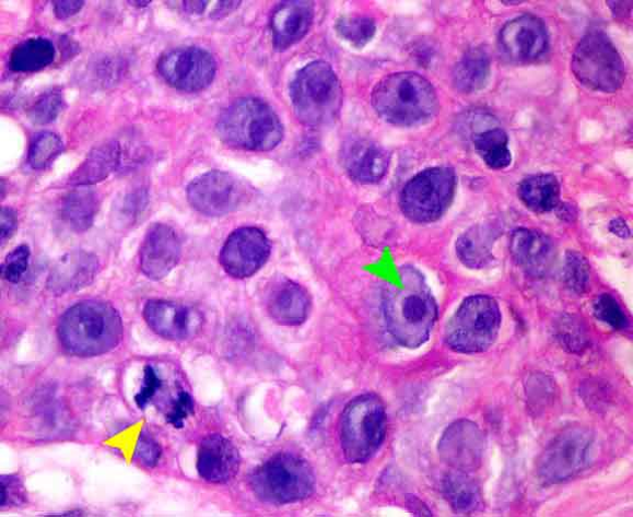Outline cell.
Wrapping results in <instances>:
<instances>
[{
    "label": "cell",
    "mask_w": 633,
    "mask_h": 517,
    "mask_svg": "<svg viewBox=\"0 0 633 517\" xmlns=\"http://www.w3.org/2000/svg\"><path fill=\"white\" fill-rule=\"evenodd\" d=\"M383 309L388 331L408 349L429 340L438 315L429 285L412 268L402 269L399 283L386 291Z\"/></svg>",
    "instance_id": "6da1fadb"
},
{
    "label": "cell",
    "mask_w": 633,
    "mask_h": 517,
    "mask_svg": "<svg viewBox=\"0 0 633 517\" xmlns=\"http://www.w3.org/2000/svg\"><path fill=\"white\" fill-rule=\"evenodd\" d=\"M63 349L78 357H96L115 350L124 336L119 313L110 304L84 301L68 309L58 326Z\"/></svg>",
    "instance_id": "7a4b0ae2"
},
{
    "label": "cell",
    "mask_w": 633,
    "mask_h": 517,
    "mask_svg": "<svg viewBox=\"0 0 633 517\" xmlns=\"http://www.w3.org/2000/svg\"><path fill=\"white\" fill-rule=\"evenodd\" d=\"M371 101L380 118L402 127L431 120L439 107L434 85L424 77L411 72L384 78L373 90Z\"/></svg>",
    "instance_id": "3957f363"
},
{
    "label": "cell",
    "mask_w": 633,
    "mask_h": 517,
    "mask_svg": "<svg viewBox=\"0 0 633 517\" xmlns=\"http://www.w3.org/2000/svg\"><path fill=\"white\" fill-rule=\"evenodd\" d=\"M220 138L228 145L248 151H270L283 139V125L265 101L242 98L221 115L218 122Z\"/></svg>",
    "instance_id": "277c9868"
},
{
    "label": "cell",
    "mask_w": 633,
    "mask_h": 517,
    "mask_svg": "<svg viewBox=\"0 0 633 517\" xmlns=\"http://www.w3.org/2000/svg\"><path fill=\"white\" fill-rule=\"evenodd\" d=\"M291 99L295 114L303 124L321 127L339 116L343 91L331 66L316 61L307 64L294 78Z\"/></svg>",
    "instance_id": "5b68a950"
},
{
    "label": "cell",
    "mask_w": 633,
    "mask_h": 517,
    "mask_svg": "<svg viewBox=\"0 0 633 517\" xmlns=\"http://www.w3.org/2000/svg\"><path fill=\"white\" fill-rule=\"evenodd\" d=\"M316 479L310 465L293 454H279L260 467L251 478L255 494L263 502L284 505L309 497Z\"/></svg>",
    "instance_id": "8992f818"
},
{
    "label": "cell",
    "mask_w": 633,
    "mask_h": 517,
    "mask_svg": "<svg viewBox=\"0 0 633 517\" xmlns=\"http://www.w3.org/2000/svg\"><path fill=\"white\" fill-rule=\"evenodd\" d=\"M387 419L383 402L374 395L352 400L340 421V442L349 462L360 463L371 459L386 437Z\"/></svg>",
    "instance_id": "52a82bcc"
},
{
    "label": "cell",
    "mask_w": 633,
    "mask_h": 517,
    "mask_svg": "<svg viewBox=\"0 0 633 517\" xmlns=\"http://www.w3.org/2000/svg\"><path fill=\"white\" fill-rule=\"evenodd\" d=\"M501 324V309L493 297L470 296L448 322L446 342L460 354L484 353L495 342Z\"/></svg>",
    "instance_id": "ba28073f"
},
{
    "label": "cell",
    "mask_w": 633,
    "mask_h": 517,
    "mask_svg": "<svg viewBox=\"0 0 633 517\" xmlns=\"http://www.w3.org/2000/svg\"><path fill=\"white\" fill-rule=\"evenodd\" d=\"M571 69L575 79L591 91L617 92L625 79L623 61L608 36L587 34L576 46Z\"/></svg>",
    "instance_id": "9c48e42d"
},
{
    "label": "cell",
    "mask_w": 633,
    "mask_h": 517,
    "mask_svg": "<svg viewBox=\"0 0 633 517\" xmlns=\"http://www.w3.org/2000/svg\"><path fill=\"white\" fill-rule=\"evenodd\" d=\"M456 187V172L452 167L422 171L405 186L400 196L401 211L414 223L436 222L449 209Z\"/></svg>",
    "instance_id": "30bf717a"
},
{
    "label": "cell",
    "mask_w": 633,
    "mask_h": 517,
    "mask_svg": "<svg viewBox=\"0 0 633 517\" xmlns=\"http://www.w3.org/2000/svg\"><path fill=\"white\" fill-rule=\"evenodd\" d=\"M594 446L593 433L581 426L562 431L539 458L537 472L547 484L574 478L589 463Z\"/></svg>",
    "instance_id": "8fae6325"
},
{
    "label": "cell",
    "mask_w": 633,
    "mask_h": 517,
    "mask_svg": "<svg viewBox=\"0 0 633 517\" xmlns=\"http://www.w3.org/2000/svg\"><path fill=\"white\" fill-rule=\"evenodd\" d=\"M157 72L171 87L195 93L213 83L218 63L214 56L202 48L181 47L162 55Z\"/></svg>",
    "instance_id": "7c38bea8"
},
{
    "label": "cell",
    "mask_w": 633,
    "mask_h": 517,
    "mask_svg": "<svg viewBox=\"0 0 633 517\" xmlns=\"http://www.w3.org/2000/svg\"><path fill=\"white\" fill-rule=\"evenodd\" d=\"M247 199L245 185L227 172L210 171L187 188L191 208L206 216H224L238 210Z\"/></svg>",
    "instance_id": "4fadbf2b"
},
{
    "label": "cell",
    "mask_w": 633,
    "mask_h": 517,
    "mask_svg": "<svg viewBox=\"0 0 633 517\" xmlns=\"http://www.w3.org/2000/svg\"><path fill=\"white\" fill-rule=\"evenodd\" d=\"M271 244L267 235L256 227L234 232L226 240L220 261L233 278L246 279L256 274L269 260Z\"/></svg>",
    "instance_id": "5bb4252c"
},
{
    "label": "cell",
    "mask_w": 633,
    "mask_h": 517,
    "mask_svg": "<svg viewBox=\"0 0 633 517\" xmlns=\"http://www.w3.org/2000/svg\"><path fill=\"white\" fill-rule=\"evenodd\" d=\"M549 46L547 27L534 15L509 21L500 33V47L515 63L527 64L542 59L548 54Z\"/></svg>",
    "instance_id": "9a60e30c"
},
{
    "label": "cell",
    "mask_w": 633,
    "mask_h": 517,
    "mask_svg": "<svg viewBox=\"0 0 633 517\" xmlns=\"http://www.w3.org/2000/svg\"><path fill=\"white\" fill-rule=\"evenodd\" d=\"M487 447L484 433L473 422L461 420L450 425L439 442L442 458L455 470L471 473L483 461Z\"/></svg>",
    "instance_id": "2e32d148"
},
{
    "label": "cell",
    "mask_w": 633,
    "mask_h": 517,
    "mask_svg": "<svg viewBox=\"0 0 633 517\" xmlns=\"http://www.w3.org/2000/svg\"><path fill=\"white\" fill-rule=\"evenodd\" d=\"M181 243L176 231L166 224L151 226L140 249V267L151 280H162L179 262Z\"/></svg>",
    "instance_id": "e0dca14e"
},
{
    "label": "cell",
    "mask_w": 633,
    "mask_h": 517,
    "mask_svg": "<svg viewBox=\"0 0 633 517\" xmlns=\"http://www.w3.org/2000/svg\"><path fill=\"white\" fill-rule=\"evenodd\" d=\"M143 317L155 333L168 340L188 339L201 325L199 312L191 306L172 301L148 302Z\"/></svg>",
    "instance_id": "ac0fdd59"
},
{
    "label": "cell",
    "mask_w": 633,
    "mask_h": 517,
    "mask_svg": "<svg viewBox=\"0 0 633 517\" xmlns=\"http://www.w3.org/2000/svg\"><path fill=\"white\" fill-rule=\"evenodd\" d=\"M242 457L237 447L222 435L209 436L200 445L199 475L210 483H227L239 472Z\"/></svg>",
    "instance_id": "d6986e66"
},
{
    "label": "cell",
    "mask_w": 633,
    "mask_h": 517,
    "mask_svg": "<svg viewBox=\"0 0 633 517\" xmlns=\"http://www.w3.org/2000/svg\"><path fill=\"white\" fill-rule=\"evenodd\" d=\"M98 270L99 261L96 256L84 250L73 251L52 268L48 289L57 295L79 291L93 282Z\"/></svg>",
    "instance_id": "ffe728a7"
},
{
    "label": "cell",
    "mask_w": 633,
    "mask_h": 517,
    "mask_svg": "<svg viewBox=\"0 0 633 517\" xmlns=\"http://www.w3.org/2000/svg\"><path fill=\"white\" fill-rule=\"evenodd\" d=\"M343 164L352 179L361 184H376L387 174L388 153L366 140L352 141L343 150Z\"/></svg>",
    "instance_id": "44dd1931"
},
{
    "label": "cell",
    "mask_w": 633,
    "mask_h": 517,
    "mask_svg": "<svg viewBox=\"0 0 633 517\" xmlns=\"http://www.w3.org/2000/svg\"><path fill=\"white\" fill-rule=\"evenodd\" d=\"M314 21V8L307 2H285L274 11L271 20L273 43L283 51L301 42Z\"/></svg>",
    "instance_id": "7402d4cb"
},
{
    "label": "cell",
    "mask_w": 633,
    "mask_h": 517,
    "mask_svg": "<svg viewBox=\"0 0 633 517\" xmlns=\"http://www.w3.org/2000/svg\"><path fill=\"white\" fill-rule=\"evenodd\" d=\"M509 249L517 265L532 275L546 273L553 256L552 242L541 232L528 228L513 233Z\"/></svg>",
    "instance_id": "603a6c76"
},
{
    "label": "cell",
    "mask_w": 633,
    "mask_h": 517,
    "mask_svg": "<svg viewBox=\"0 0 633 517\" xmlns=\"http://www.w3.org/2000/svg\"><path fill=\"white\" fill-rule=\"evenodd\" d=\"M268 310L278 324L298 326L309 315V295L305 289L294 282H281L272 289L269 295Z\"/></svg>",
    "instance_id": "cb8c5ba5"
},
{
    "label": "cell",
    "mask_w": 633,
    "mask_h": 517,
    "mask_svg": "<svg viewBox=\"0 0 633 517\" xmlns=\"http://www.w3.org/2000/svg\"><path fill=\"white\" fill-rule=\"evenodd\" d=\"M121 145L110 141L95 148L70 178L74 187H91L109 178L120 166Z\"/></svg>",
    "instance_id": "d4e9b609"
},
{
    "label": "cell",
    "mask_w": 633,
    "mask_h": 517,
    "mask_svg": "<svg viewBox=\"0 0 633 517\" xmlns=\"http://www.w3.org/2000/svg\"><path fill=\"white\" fill-rule=\"evenodd\" d=\"M497 235L499 231L491 224L474 226L458 240V257L469 268L487 267L493 259L492 249Z\"/></svg>",
    "instance_id": "484cf974"
},
{
    "label": "cell",
    "mask_w": 633,
    "mask_h": 517,
    "mask_svg": "<svg viewBox=\"0 0 633 517\" xmlns=\"http://www.w3.org/2000/svg\"><path fill=\"white\" fill-rule=\"evenodd\" d=\"M491 74V60L482 48L470 49L457 63L453 79L455 87L465 94L482 90Z\"/></svg>",
    "instance_id": "4316f807"
},
{
    "label": "cell",
    "mask_w": 633,
    "mask_h": 517,
    "mask_svg": "<svg viewBox=\"0 0 633 517\" xmlns=\"http://www.w3.org/2000/svg\"><path fill=\"white\" fill-rule=\"evenodd\" d=\"M57 51L51 40L43 37L31 38L14 48L10 57V68L15 73H34L51 66Z\"/></svg>",
    "instance_id": "83f0119b"
},
{
    "label": "cell",
    "mask_w": 633,
    "mask_h": 517,
    "mask_svg": "<svg viewBox=\"0 0 633 517\" xmlns=\"http://www.w3.org/2000/svg\"><path fill=\"white\" fill-rule=\"evenodd\" d=\"M99 210L97 195L89 189H78L69 193L62 201L60 214L62 221L74 232L89 231Z\"/></svg>",
    "instance_id": "f1b7e54d"
},
{
    "label": "cell",
    "mask_w": 633,
    "mask_h": 517,
    "mask_svg": "<svg viewBox=\"0 0 633 517\" xmlns=\"http://www.w3.org/2000/svg\"><path fill=\"white\" fill-rule=\"evenodd\" d=\"M518 196L529 210L536 213H547L559 205L561 189L555 177L538 175L520 184Z\"/></svg>",
    "instance_id": "f546056e"
},
{
    "label": "cell",
    "mask_w": 633,
    "mask_h": 517,
    "mask_svg": "<svg viewBox=\"0 0 633 517\" xmlns=\"http://www.w3.org/2000/svg\"><path fill=\"white\" fill-rule=\"evenodd\" d=\"M445 495L453 508L462 514L477 510L482 504L481 491L469 473L455 470L444 483Z\"/></svg>",
    "instance_id": "4dcf8cb0"
},
{
    "label": "cell",
    "mask_w": 633,
    "mask_h": 517,
    "mask_svg": "<svg viewBox=\"0 0 633 517\" xmlns=\"http://www.w3.org/2000/svg\"><path fill=\"white\" fill-rule=\"evenodd\" d=\"M508 143L507 133L500 128L483 131L474 137L479 154L493 169H504L511 165L512 152Z\"/></svg>",
    "instance_id": "1f68e13d"
},
{
    "label": "cell",
    "mask_w": 633,
    "mask_h": 517,
    "mask_svg": "<svg viewBox=\"0 0 633 517\" xmlns=\"http://www.w3.org/2000/svg\"><path fill=\"white\" fill-rule=\"evenodd\" d=\"M62 138L52 132L44 131L33 140L28 154V162L34 169L47 168L62 152Z\"/></svg>",
    "instance_id": "d6a6232c"
},
{
    "label": "cell",
    "mask_w": 633,
    "mask_h": 517,
    "mask_svg": "<svg viewBox=\"0 0 633 517\" xmlns=\"http://www.w3.org/2000/svg\"><path fill=\"white\" fill-rule=\"evenodd\" d=\"M336 30L350 45L363 48L374 37L376 25L370 17H344L337 23Z\"/></svg>",
    "instance_id": "836d02e7"
},
{
    "label": "cell",
    "mask_w": 633,
    "mask_h": 517,
    "mask_svg": "<svg viewBox=\"0 0 633 517\" xmlns=\"http://www.w3.org/2000/svg\"><path fill=\"white\" fill-rule=\"evenodd\" d=\"M66 107L61 90L54 89L44 93L32 106L30 117L35 124L47 125L55 121Z\"/></svg>",
    "instance_id": "e575fe53"
},
{
    "label": "cell",
    "mask_w": 633,
    "mask_h": 517,
    "mask_svg": "<svg viewBox=\"0 0 633 517\" xmlns=\"http://www.w3.org/2000/svg\"><path fill=\"white\" fill-rule=\"evenodd\" d=\"M562 346L572 353H581L587 346V334L578 319L562 317L555 328Z\"/></svg>",
    "instance_id": "d590c367"
},
{
    "label": "cell",
    "mask_w": 633,
    "mask_h": 517,
    "mask_svg": "<svg viewBox=\"0 0 633 517\" xmlns=\"http://www.w3.org/2000/svg\"><path fill=\"white\" fill-rule=\"evenodd\" d=\"M564 280L575 293H584L589 283V266L579 254L568 252L565 260Z\"/></svg>",
    "instance_id": "8d00e7d4"
},
{
    "label": "cell",
    "mask_w": 633,
    "mask_h": 517,
    "mask_svg": "<svg viewBox=\"0 0 633 517\" xmlns=\"http://www.w3.org/2000/svg\"><path fill=\"white\" fill-rule=\"evenodd\" d=\"M594 314L602 322L613 329L628 327V318L618 302L610 294H601L594 302Z\"/></svg>",
    "instance_id": "74e56055"
},
{
    "label": "cell",
    "mask_w": 633,
    "mask_h": 517,
    "mask_svg": "<svg viewBox=\"0 0 633 517\" xmlns=\"http://www.w3.org/2000/svg\"><path fill=\"white\" fill-rule=\"evenodd\" d=\"M31 249L23 245L12 251L2 266L3 278L11 283H19L28 270Z\"/></svg>",
    "instance_id": "f35d334b"
},
{
    "label": "cell",
    "mask_w": 633,
    "mask_h": 517,
    "mask_svg": "<svg viewBox=\"0 0 633 517\" xmlns=\"http://www.w3.org/2000/svg\"><path fill=\"white\" fill-rule=\"evenodd\" d=\"M162 387V380L152 366L144 369L143 386L136 396V403L140 409H144Z\"/></svg>",
    "instance_id": "ab89813d"
},
{
    "label": "cell",
    "mask_w": 633,
    "mask_h": 517,
    "mask_svg": "<svg viewBox=\"0 0 633 517\" xmlns=\"http://www.w3.org/2000/svg\"><path fill=\"white\" fill-rule=\"evenodd\" d=\"M161 456L157 443L149 435L142 434L137 445L136 459L145 467H154Z\"/></svg>",
    "instance_id": "60d3db41"
},
{
    "label": "cell",
    "mask_w": 633,
    "mask_h": 517,
    "mask_svg": "<svg viewBox=\"0 0 633 517\" xmlns=\"http://www.w3.org/2000/svg\"><path fill=\"white\" fill-rule=\"evenodd\" d=\"M194 412L192 398L187 392H179L172 411L166 415V420L174 427H183L184 421Z\"/></svg>",
    "instance_id": "b9f144b4"
},
{
    "label": "cell",
    "mask_w": 633,
    "mask_h": 517,
    "mask_svg": "<svg viewBox=\"0 0 633 517\" xmlns=\"http://www.w3.org/2000/svg\"><path fill=\"white\" fill-rule=\"evenodd\" d=\"M25 498L24 486L15 477L2 478V506L20 504Z\"/></svg>",
    "instance_id": "7bdbcfd3"
},
{
    "label": "cell",
    "mask_w": 633,
    "mask_h": 517,
    "mask_svg": "<svg viewBox=\"0 0 633 517\" xmlns=\"http://www.w3.org/2000/svg\"><path fill=\"white\" fill-rule=\"evenodd\" d=\"M85 2H79V0H59V2H54V9L56 16L61 20H68L78 13L84 8Z\"/></svg>",
    "instance_id": "ee69618b"
},
{
    "label": "cell",
    "mask_w": 633,
    "mask_h": 517,
    "mask_svg": "<svg viewBox=\"0 0 633 517\" xmlns=\"http://www.w3.org/2000/svg\"><path fill=\"white\" fill-rule=\"evenodd\" d=\"M17 214L14 210L10 208H3L2 210V222H0V226H2V231H0V235H2V243L4 244L14 233L17 227Z\"/></svg>",
    "instance_id": "f6af8a7d"
},
{
    "label": "cell",
    "mask_w": 633,
    "mask_h": 517,
    "mask_svg": "<svg viewBox=\"0 0 633 517\" xmlns=\"http://www.w3.org/2000/svg\"><path fill=\"white\" fill-rule=\"evenodd\" d=\"M610 231L622 238H626L630 236V230L626 224L621 220H614L610 223Z\"/></svg>",
    "instance_id": "bcb514c9"
},
{
    "label": "cell",
    "mask_w": 633,
    "mask_h": 517,
    "mask_svg": "<svg viewBox=\"0 0 633 517\" xmlns=\"http://www.w3.org/2000/svg\"><path fill=\"white\" fill-rule=\"evenodd\" d=\"M208 2H185L184 9L189 14H200L207 8Z\"/></svg>",
    "instance_id": "7dc6e473"
},
{
    "label": "cell",
    "mask_w": 633,
    "mask_h": 517,
    "mask_svg": "<svg viewBox=\"0 0 633 517\" xmlns=\"http://www.w3.org/2000/svg\"><path fill=\"white\" fill-rule=\"evenodd\" d=\"M138 198H139V196L134 197L133 205L140 202V201H139V202L136 201ZM142 200H143V199H142ZM142 200H141V201H142ZM127 203H128L129 205H131L130 199H128ZM141 208H142V207H141ZM137 210H140V207H132V213H133V215L136 214V211H137ZM134 216H136V215H134Z\"/></svg>",
    "instance_id": "c3c4849f"
}]
</instances>
